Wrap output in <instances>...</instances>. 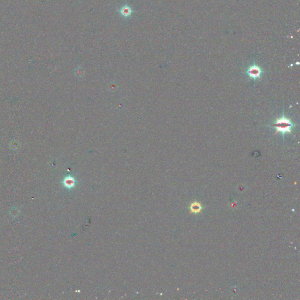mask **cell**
I'll return each instance as SVG.
<instances>
[{"mask_svg":"<svg viewBox=\"0 0 300 300\" xmlns=\"http://www.w3.org/2000/svg\"><path fill=\"white\" fill-rule=\"evenodd\" d=\"M272 126L274 127L276 130L274 135L280 133L282 134L283 138H284V135L286 133L293 134L292 130L296 127V124L291 121V118L284 115V113L283 112L282 116L277 118L273 121Z\"/></svg>","mask_w":300,"mask_h":300,"instance_id":"obj_1","label":"cell"},{"mask_svg":"<svg viewBox=\"0 0 300 300\" xmlns=\"http://www.w3.org/2000/svg\"><path fill=\"white\" fill-rule=\"evenodd\" d=\"M263 70L261 68L257 65L255 62L252 65H250L246 71V73L248 76L254 80V81L257 79H261Z\"/></svg>","mask_w":300,"mask_h":300,"instance_id":"obj_2","label":"cell"},{"mask_svg":"<svg viewBox=\"0 0 300 300\" xmlns=\"http://www.w3.org/2000/svg\"><path fill=\"white\" fill-rule=\"evenodd\" d=\"M133 11L131 9V8L128 6V5H124L123 6L121 9L120 10V12L122 16L124 17H128L131 15Z\"/></svg>","mask_w":300,"mask_h":300,"instance_id":"obj_3","label":"cell"},{"mask_svg":"<svg viewBox=\"0 0 300 300\" xmlns=\"http://www.w3.org/2000/svg\"><path fill=\"white\" fill-rule=\"evenodd\" d=\"M190 208H191V210L192 212L198 213V212H201V210L202 209V207L200 205V204L197 203V202H193L191 204Z\"/></svg>","mask_w":300,"mask_h":300,"instance_id":"obj_4","label":"cell"}]
</instances>
